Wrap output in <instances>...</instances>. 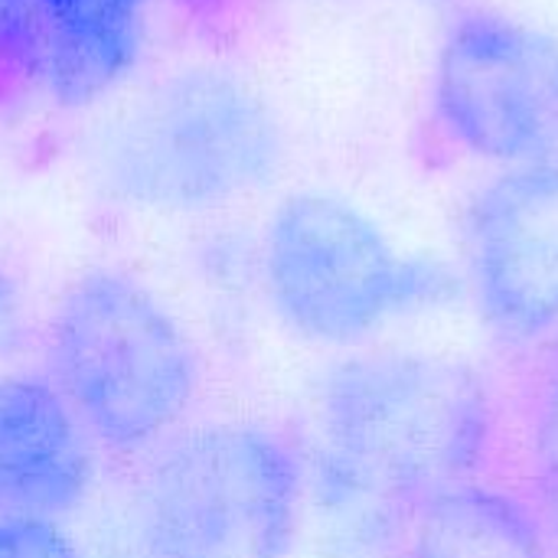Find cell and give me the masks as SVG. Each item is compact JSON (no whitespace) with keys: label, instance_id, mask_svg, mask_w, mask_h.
<instances>
[{"label":"cell","instance_id":"9","mask_svg":"<svg viewBox=\"0 0 558 558\" xmlns=\"http://www.w3.org/2000/svg\"><path fill=\"white\" fill-rule=\"evenodd\" d=\"M150 0H36L43 88L62 108L108 95L137 62Z\"/></svg>","mask_w":558,"mask_h":558},{"label":"cell","instance_id":"10","mask_svg":"<svg viewBox=\"0 0 558 558\" xmlns=\"http://www.w3.org/2000/svg\"><path fill=\"white\" fill-rule=\"evenodd\" d=\"M396 558H556L526 494L471 481L418 504L396 533Z\"/></svg>","mask_w":558,"mask_h":558},{"label":"cell","instance_id":"13","mask_svg":"<svg viewBox=\"0 0 558 558\" xmlns=\"http://www.w3.org/2000/svg\"><path fill=\"white\" fill-rule=\"evenodd\" d=\"M0 558H82L72 536L52 517L13 513L0 517Z\"/></svg>","mask_w":558,"mask_h":558},{"label":"cell","instance_id":"12","mask_svg":"<svg viewBox=\"0 0 558 558\" xmlns=\"http://www.w3.org/2000/svg\"><path fill=\"white\" fill-rule=\"evenodd\" d=\"M43 85V23L36 0H0V111Z\"/></svg>","mask_w":558,"mask_h":558},{"label":"cell","instance_id":"14","mask_svg":"<svg viewBox=\"0 0 558 558\" xmlns=\"http://www.w3.org/2000/svg\"><path fill=\"white\" fill-rule=\"evenodd\" d=\"M180 3L203 23H222L235 10L239 0H180Z\"/></svg>","mask_w":558,"mask_h":558},{"label":"cell","instance_id":"11","mask_svg":"<svg viewBox=\"0 0 558 558\" xmlns=\"http://www.w3.org/2000/svg\"><path fill=\"white\" fill-rule=\"evenodd\" d=\"M530 504L536 507L558 558V347L543 363L526 402Z\"/></svg>","mask_w":558,"mask_h":558},{"label":"cell","instance_id":"6","mask_svg":"<svg viewBox=\"0 0 558 558\" xmlns=\"http://www.w3.org/2000/svg\"><path fill=\"white\" fill-rule=\"evenodd\" d=\"M432 111L494 173L558 163V36L504 10L458 13L435 52Z\"/></svg>","mask_w":558,"mask_h":558},{"label":"cell","instance_id":"4","mask_svg":"<svg viewBox=\"0 0 558 558\" xmlns=\"http://www.w3.org/2000/svg\"><path fill=\"white\" fill-rule=\"evenodd\" d=\"M284 157L271 108L235 75L163 78L98 150L105 190L137 209L203 213L265 186Z\"/></svg>","mask_w":558,"mask_h":558},{"label":"cell","instance_id":"15","mask_svg":"<svg viewBox=\"0 0 558 558\" xmlns=\"http://www.w3.org/2000/svg\"><path fill=\"white\" fill-rule=\"evenodd\" d=\"M13 311H16L13 291H10V284L3 281V275H0V327H13Z\"/></svg>","mask_w":558,"mask_h":558},{"label":"cell","instance_id":"16","mask_svg":"<svg viewBox=\"0 0 558 558\" xmlns=\"http://www.w3.org/2000/svg\"><path fill=\"white\" fill-rule=\"evenodd\" d=\"M432 3H445V0H432Z\"/></svg>","mask_w":558,"mask_h":558},{"label":"cell","instance_id":"5","mask_svg":"<svg viewBox=\"0 0 558 558\" xmlns=\"http://www.w3.org/2000/svg\"><path fill=\"white\" fill-rule=\"evenodd\" d=\"M304 461L268 425L216 422L173 435L144 477L154 558H291Z\"/></svg>","mask_w":558,"mask_h":558},{"label":"cell","instance_id":"1","mask_svg":"<svg viewBox=\"0 0 558 558\" xmlns=\"http://www.w3.org/2000/svg\"><path fill=\"white\" fill-rule=\"evenodd\" d=\"M324 504L392 530L435 494L484 481L500 412L487 376L458 356L366 350L337 363L314 405Z\"/></svg>","mask_w":558,"mask_h":558},{"label":"cell","instance_id":"2","mask_svg":"<svg viewBox=\"0 0 558 558\" xmlns=\"http://www.w3.org/2000/svg\"><path fill=\"white\" fill-rule=\"evenodd\" d=\"M49 373L85 432L111 451H141L173 435L199 383L180 320L150 288L114 268L85 271L59 298Z\"/></svg>","mask_w":558,"mask_h":558},{"label":"cell","instance_id":"3","mask_svg":"<svg viewBox=\"0 0 558 558\" xmlns=\"http://www.w3.org/2000/svg\"><path fill=\"white\" fill-rule=\"evenodd\" d=\"M262 275L278 317L324 347H360L454 294L445 265L402 252L366 209L320 190L291 193L275 206Z\"/></svg>","mask_w":558,"mask_h":558},{"label":"cell","instance_id":"7","mask_svg":"<svg viewBox=\"0 0 558 558\" xmlns=\"http://www.w3.org/2000/svg\"><path fill=\"white\" fill-rule=\"evenodd\" d=\"M468 281L507 343L558 330V163L497 170L468 209Z\"/></svg>","mask_w":558,"mask_h":558},{"label":"cell","instance_id":"8","mask_svg":"<svg viewBox=\"0 0 558 558\" xmlns=\"http://www.w3.org/2000/svg\"><path fill=\"white\" fill-rule=\"evenodd\" d=\"M92 477V435L56 383L0 376V504L59 520L85 500Z\"/></svg>","mask_w":558,"mask_h":558}]
</instances>
